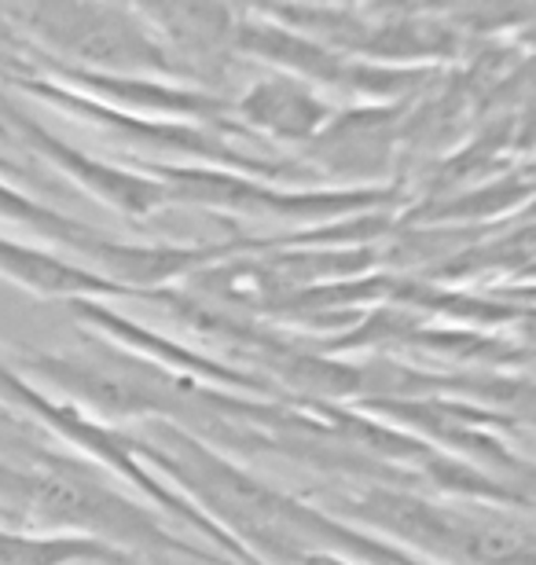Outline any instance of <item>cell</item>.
<instances>
[{
    "label": "cell",
    "instance_id": "12",
    "mask_svg": "<svg viewBox=\"0 0 536 565\" xmlns=\"http://www.w3.org/2000/svg\"><path fill=\"white\" fill-rule=\"evenodd\" d=\"M298 565H353V562L338 558V555H305Z\"/></svg>",
    "mask_w": 536,
    "mask_h": 565
},
{
    "label": "cell",
    "instance_id": "8",
    "mask_svg": "<svg viewBox=\"0 0 536 565\" xmlns=\"http://www.w3.org/2000/svg\"><path fill=\"white\" fill-rule=\"evenodd\" d=\"M338 110L320 96V88L287 74L261 77L232 104L239 129H254L280 143H313Z\"/></svg>",
    "mask_w": 536,
    "mask_h": 565
},
{
    "label": "cell",
    "instance_id": "1",
    "mask_svg": "<svg viewBox=\"0 0 536 565\" xmlns=\"http://www.w3.org/2000/svg\"><path fill=\"white\" fill-rule=\"evenodd\" d=\"M309 500L324 514L430 565H533V529L493 507H455L393 484L324 489Z\"/></svg>",
    "mask_w": 536,
    "mask_h": 565
},
{
    "label": "cell",
    "instance_id": "9",
    "mask_svg": "<svg viewBox=\"0 0 536 565\" xmlns=\"http://www.w3.org/2000/svg\"><path fill=\"white\" fill-rule=\"evenodd\" d=\"M0 279L15 282V287L38 294V298L66 301V305L129 298V290H122L118 282L104 279L93 268L49 250V246L11 239V235H0Z\"/></svg>",
    "mask_w": 536,
    "mask_h": 565
},
{
    "label": "cell",
    "instance_id": "5",
    "mask_svg": "<svg viewBox=\"0 0 536 565\" xmlns=\"http://www.w3.org/2000/svg\"><path fill=\"white\" fill-rule=\"evenodd\" d=\"M11 85L22 88V93L33 96V99H41L44 107L63 110L66 118L82 121V126H88V129L107 132L111 140H118L122 147H129V151H151L155 158H147V162L235 169V173L269 180V184H276L283 173H291V166L272 162V158H261L254 151H246V147H235V140L228 137V132L191 126V121L125 115V110L96 104V99L74 93V88L52 82V77H44V74L11 77Z\"/></svg>",
    "mask_w": 536,
    "mask_h": 565
},
{
    "label": "cell",
    "instance_id": "11",
    "mask_svg": "<svg viewBox=\"0 0 536 565\" xmlns=\"http://www.w3.org/2000/svg\"><path fill=\"white\" fill-rule=\"evenodd\" d=\"M0 180H4V184H15V188H22V184H30L27 169H22L19 162H11V158H8V154H0Z\"/></svg>",
    "mask_w": 536,
    "mask_h": 565
},
{
    "label": "cell",
    "instance_id": "4",
    "mask_svg": "<svg viewBox=\"0 0 536 565\" xmlns=\"http://www.w3.org/2000/svg\"><path fill=\"white\" fill-rule=\"evenodd\" d=\"M122 166L151 177L162 184L166 199L177 206L239 213V217H269L283 224H338L379 213L397 199L393 188L364 184V188H280L269 180L235 173L217 166H177V162H147V158H125Z\"/></svg>",
    "mask_w": 536,
    "mask_h": 565
},
{
    "label": "cell",
    "instance_id": "6",
    "mask_svg": "<svg viewBox=\"0 0 536 565\" xmlns=\"http://www.w3.org/2000/svg\"><path fill=\"white\" fill-rule=\"evenodd\" d=\"M0 115L8 118L11 137L22 140L44 166H52L55 173L74 180L77 188L88 191L93 199H99L104 206L118 210L133 221H147V217H155L158 210L169 206V199L158 180L136 173V169L122 166V162H111V158H96V154L82 151V147L66 143L63 137H55L52 129H44L38 118L22 115V110L8 107V104H0Z\"/></svg>",
    "mask_w": 536,
    "mask_h": 565
},
{
    "label": "cell",
    "instance_id": "7",
    "mask_svg": "<svg viewBox=\"0 0 536 565\" xmlns=\"http://www.w3.org/2000/svg\"><path fill=\"white\" fill-rule=\"evenodd\" d=\"M140 19L162 41L169 60L180 66L185 82L207 77L217 82L235 55V19L239 11L221 4H136Z\"/></svg>",
    "mask_w": 536,
    "mask_h": 565
},
{
    "label": "cell",
    "instance_id": "3",
    "mask_svg": "<svg viewBox=\"0 0 536 565\" xmlns=\"http://www.w3.org/2000/svg\"><path fill=\"white\" fill-rule=\"evenodd\" d=\"M0 15L19 22V30L38 41V55L60 66L114 77H162V82L188 85L180 66L169 60L162 41L155 38L136 8L38 0V4L4 8Z\"/></svg>",
    "mask_w": 536,
    "mask_h": 565
},
{
    "label": "cell",
    "instance_id": "10",
    "mask_svg": "<svg viewBox=\"0 0 536 565\" xmlns=\"http://www.w3.org/2000/svg\"><path fill=\"white\" fill-rule=\"evenodd\" d=\"M0 565H140V558L82 533H27L0 525Z\"/></svg>",
    "mask_w": 536,
    "mask_h": 565
},
{
    "label": "cell",
    "instance_id": "2",
    "mask_svg": "<svg viewBox=\"0 0 536 565\" xmlns=\"http://www.w3.org/2000/svg\"><path fill=\"white\" fill-rule=\"evenodd\" d=\"M11 511L49 533H82L129 551L133 558H191L199 565H232L224 555L188 544L151 507L129 500L99 478L85 459L44 451L33 467H22L19 495Z\"/></svg>",
    "mask_w": 536,
    "mask_h": 565
}]
</instances>
